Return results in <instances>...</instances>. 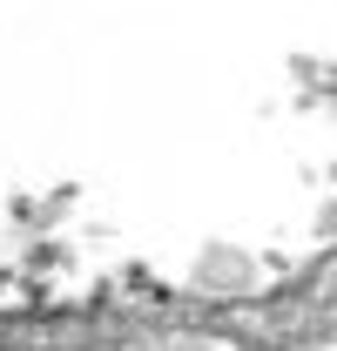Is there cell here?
I'll use <instances>...</instances> for the list:
<instances>
[{"mask_svg": "<svg viewBox=\"0 0 337 351\" xmlns=\"http://www.w3.org/2000/svg\"><path fill=\"white\" fill-rule=\"evenodd\" d=\"M196 277H203L210 291H243V284H250V257H243V250H210Z\"/></svg>", "mask_w": 337, "mask_h": 351, "instance_id": "cell-1", "label": "cell"}, {"mask_svg": "<svg viewBox=\"0 0 337 351\" xmlns=\"http://www.w3.org/2000/svg\"><path fill=\"white\" fill-rule=\"evenodd\" d=\"M182 351H223V345H182Z\"/></svg>", "mask_w": 337, "mask_h": 351, "instance_id": "cell-2", "label": "cell"}]
</instances>
